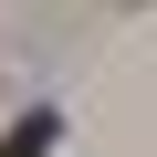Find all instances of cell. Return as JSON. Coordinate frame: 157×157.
<instances>
[{"label":"cell","instance_id":"obj_1","mask_svg":"<svg viewBox=\"0 0 157 157\" xmlns=\"http://www.w3.org/2000/svg\"><path fill=\"white\" fill-rule=\"evenodd\" d=\"M52 147H63V115H52V105H32L11 136H0V157H52Z\"/></svg>","mask_w":157,"mask_h":157}]
</instances>
